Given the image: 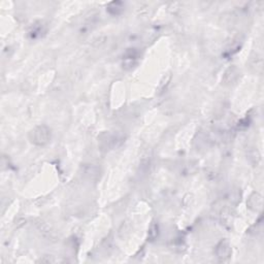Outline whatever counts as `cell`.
<instances>
[{
  "instance_id": "1",
  "label": "cell",
  "mask_w": 264,
  "mask_h": 264,
  "mask_svg": "<svg viewBox=\"0 0 264 264\" xmlns=\"http://www.w3.org/2000/svg\"><path fill=\"white\" fill-rule=\"evenodd\" d=\"M30 135H32L31 136V142L33 144H38V145L46 144L51 138L50 130H48L47 127H45V126L36 127L34 130L31 131Z\"/></svg>"
}]
</instances>
